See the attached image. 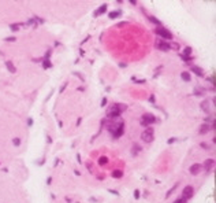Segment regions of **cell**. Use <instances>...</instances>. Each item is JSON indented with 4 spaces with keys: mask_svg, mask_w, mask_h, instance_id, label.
Wrapping results in <instances>:
<instances>
[{
    "mask_svg": "<svg viewBox=\"0 0 216 203\" xmlns=\"http://www.w3.org/2000/svg\"><path fill=\"white\" fill-rule=\"evenodd\" d=\"M205 93L204 88H194V95L196 96H202Z\"/></svg>",
    "mask_w": 216,
    "mask_h": 203,
    "instance_id": "20",
    "label": "cell"
},
{
    "mask_svg": "<svg viewBox=\"0 0 216 203\" xmlns=\"http://www.w3.org/2000/svg\"><path fill=\"white\" fill-rule=\"evenodd\" d=\"M127 110V104L123 103H114L111 104L110 108L107 110V117H111V118H118L123 111Z\"/></svg>",
    "mask_w": 216,
    "mask_h": 203,
    "instance_id": "1",
    "label": "cell"
},
{
    "mask_svg": "<svg viewBox=\"0 0 216 203\" xmlns=\"http://www.w3.org/2000/svg\"><path fill=\"white\" fill-rule=\"evenodd\" d=\"M208 81H211V82H212V85H213V87H215V76L209 77V78H208Z\"/></svg>",
    "mask_w": 216,
    "mask_h": 203,
    "instance_id": "30",
    "label": "cell"
},
{
    "mask_svg": "<svg viewBox=\"0 0 216 203\" xmlns=\"http://www.w3.org/2000/svg\"><path fill=\"white\" fill-rule=\"evenodd\" d=\"M107 163H108V158H107V156H100V158H98V165H100V166H104Z\"/></svg>",
    "mask_w": 216,
    "mask_h": 203,
    "instance_id": "21",
    "label": "cell"
},
{
    "mask_svg": "<svg viewBox=\"0 0 216 203\" xmlns=\"http://www.w3.org/2000/svg\"><path fill=\"white\" fill-rule=\"evenodd\" d=\"M200 107L202 111H205L207 114H209L211 113V107H209V100H202L200 103Z\"/></svg>",
    "mask_w": 216,
    "mask_h": 203,
    "instance_id": "9",
    "label": "cell"
},
{
    "mask_svg": "<svg viewBox=\"0 0 216 203\" xmlns=\"http://www.w3.org/2000/svg\"><path fill=\"white\" fill-rule=\"evenodd\" d=\"M190 70H192L194 74H197L198 77H204V72H202V69L197 67V66H192V67H190Z\"/></svg>",
    "mask_w": 216,
    "mask_h": 203,
    "instance_id": "14",
    "label": "cell"
},
{
    "mask_svg": "<svg viewBox=\"0 0 216 203\" xmlns=\"http://www.w3.org/2000/svg\"><path fill=\"white\" fill-rule=\"evenodd\" d=\"M6 67L8 69V72L10 73H15L16 72V67L14 66V63H12L11 60H7V62H6Z\"/></svg>",
    "mask_w": 216,
    "mask_h": 203,
    "instance_id": "16",
    "label": "cell"
},
{
    "mask_svg": "<svg viewBox=\"0 0 216 203\" xmlns=\"http://www.w3.org/2000/svg\"><path fill=\"white\" fill-rule=\"evenodd\" d=\"M122 10H115V11H112V12H110L108 14V16H110L111 19H115V18H118V16H120L122 15Z\"/></svg>",
    "mask_w": 216,
    "mask_h": 203,
    "instance_id": "15",
    "label": "cell"
},
{
    "mask_svg": "<svg viewBox=\"0 0 216 203\" xmlns=\"http://www.w3.org/2000/svg\"><path fill=\"white\" fill-rule=\"evenodd\" d=\"M112 177H114V179H122V177H123V171L119 170V169H116V170L112 171Z\"/></svg>",
    "mask_w": 216,
    "mask_h": 203,
    "instance_id": "18",
    "label": "cell"
},
{
    "mask_svg": "<svg viewBox=\"0 0 216 203\" xmlns=\"http://www.w3.org/2000/svg\"><path fill=\"white\" fill-rule=\"evenodd\" d=\"M106 104H107V99H106V98H103V99H101V107H104Z\"/></svg>",
    "mask_w": 216,
    "mask_h": 203,
    "instance_id": "33",
    "label": "cell"
},
{
    "mask_svg": "<svg viewBox=\"0 0 216 203\" xmlns=\"http://www.w3.org/2000/svg\"><path fill=\"white\" fill-rule=\"evenodd\" d=\"M43 67H44V69H51V67H52L51 60H49V59H44V62H43Z\"/></svg>",
    "mask_w": 216,
    "mask_h": 203,
    "instance_id": "22",
    "label": "cell"
},
{
    "mask_svg": "<svg viewBox=\"0 0 216 203\" xmlns=\"http://www.w3.org/2000/svg\"><path fill=\"white\" fill-rule=\"evenodd\" d=\"M134 198H135V199H140V191H138V189L134 191Z\"/></svg>",
    "mask_w": 216,
    "mask_h": 203,
    "instance_id": "27",
    "label": "cell"
},
{
    "mask_svg": "<svg viewBox=\"0 0 216 203\" xmlns=\"http://www.w3.org/2000/svg\"><path fill=\"white\" fill-rule=\"evenodd\" d=\"M209 131H211V126H209L207 122H204L200 126V129H198V133H200V135H207Z\"/></svg>",
    "mask_w": 216,
    "mask_h": 203,
    "instance_id": "11",
    "label": "cell"
},
{
    "mask_svg": "<svg viewBox=\"0 0 216 203\" xmlns=\"http://www.w3.org/2000/svg\"><path fill=\"white\" fill-rule=\"evenodd\" d=\"M141 146H140V144H137V143H134V146L133 147H131V155L133 156H137L138 154H140V152H141Z\"/></svg>",
    "mask_w": 216,
    "mask_h": 203,
    "instance_id": "12",
    "label": "cell"
},
{
    "mask_svg": "<svg viewBox=\"0 0 216 203\" xmlns=\"http://www.w3.org/2000/svg\"><path fill=\"white\" fill-rule=\"evenodd\" d=\"M148 18H149V21H150V22H152V24H155V25H156V26H160V25H161L160 19H157L156 16H153V15H149V16H148Z\"/></svg>",
    "mask_w": 216,
    "mask_h": 203,
    "instance_id": "19",
    "label": "cell"
},
{
    "mask_svg": "<svg viewBox=\"0 0 216 203\" xmlns=\"http://www.w3.org/2000/svg\"><path fill=\"white\" fill-rule=\"evenodd\" d=\"M123 132H125V122H122V121H120V122L116 125V128L114 129V132H112L111 135H112V137H114V139H119V137L123 135Z\"/></svg>",
    "mask_w": 216,
    "mask_h": 203,
    "instance_id": "5",
    "label": "cell"
},
{
    "mask_svg": "<svg viewBox=\"0 0 216 203\" xmlns=\"http://www.w3.org/2000/svg\"><path fill=\"white\" fill-rule=\"evenodd\" d=\"M177 187H178V184H175V185H174V187H173V188H171V189H170V191H168V192H167V195H165V196H167V198H168V196H170V195H171V194H173V192H174V191H175V189H177Z\"/></svg>",
    "mask_w": 216,
    "mask_h": 203,
    "instance_id": "25",
    "label": "cell"
},
{
    "mask_svg": "<svg viewBox=\"0 0 216 203\" xmlns=\"http://www.w3.org/2000/svg\"><path fill=\"white\" fill-rule=\"evenodd\" d=\"M193 194H194V188H193L192 185H187V187L183 188V192H182V196H181V198L183 200H186V202H187L189 199H192Z\"/></svg>",
    "mask_w": 216,
    "mask_h": 203,
    "instance_id": "6",
    "label": "cell"
},
{
    "mask_svg": "<svg viewBox=\"0 0 216 203\" xmlns=\"http://www.w3.org/2000/svg\"><path fill=\"white\" fill-rule=\"evenodd\" d=\"M19 28H21V26H19L18 24H12V25H10V29H11L12 32H16V30H19Z\"/></svg>",
    "mask_w": 216,
    "mask_h": 203,
    "instance_id": "23",
    "label": "cell"
},
{
    "mask_svg": "<svg viewBox=\"0 0 216 203\" xmlns=\"http://www.w3.org/2000/svg\"><path fill=\"white\" fill-rule=\"evenodd\" d=\"M28 125H29V126L33 125V120H31V118H29V120H28Z\"/></svg>",
    "mask_w": 216,
    "mask_h": 203,
    "instance_id": "38",
    "label": "cell"
},
{
    "mask_svg": "<svg viewBox=\"0 0 216 203\" xmlns=\"http://www.w3.org/2000/svg\"><path fill=\"white\" fill-rule=\"evenodd\" d=\"M155 33L156 34H159L160 37H163V39H165V40H171L173 39V33L170 32L168 29H165V28H161V26H159V28L155 29Z\"/></svg>",
    "mask_w": 216,
    "mask_h": 203,
    "instance_id": "3",
    "label": "cell"
},
{
    "mask_svg": "<svg viewBox=\"0 0 216 203\" xmlns=\"http://www.w3.org/2000/svg\"><path fill=\"white\" fill-rule=\"evenodd\" d=\"M156 48L157 49H160V51H170L171 49V44H168L167 41H163V40H160V41H156Z\"/></svg>",
    "mask_w": 216,
    "mask_h": 203,
    "instance_id": "7",
    "label": "cell"
},
{
    "mask_svg": "<svg viewBox=\"0 0 216 203\" xmlns=\"http://www.w3.org/2000/svg\"><path fill=\"white\" fill-rule=\"evenodd\" d=\"M141 139L145 141V143H152L155 139V131L152 129V128H146L145 131L142 132L141 135Z\"/></svg>",
    "mask_w": 216,
    "mask_h": 203,
    "instance_id": "2",
    "label": "cell"
},
{
    "mask_svg": "<svg viewBox=\"0 0 216 203\" xmlns=\"http://www.w3.org/2000/svg\"><path fill=\"white\" fill-rule=\"evenodd\" d=\"M157 118L155 115H152V114H149V113H146V114H144V115L141 117V125L142 126H148V125H150V123H155L157 122Z\"/></svg>",
    "mask_w": 216,
    "mask_h": 203,
    "instance_id": "4",
    "label": "cell"
},
{
    "mask_svg": "<svg viewBox=\"0 0 216 203\" xmlns=\"http://www.w3.org/2000/svg\"><path fill=\"white\" fill-rule=\"evenodd\" d=\"M177 140H178L177 137H171V139H170L168 141H167V143H168V144H173V143H175V141H177Z\"/></svg>",
    "mask_w": 216,
    "mask_h": 203,
    "instance_id": "28",
    "label": "cell"
},
{
    "mask_svg": "<svg viewBox=\"0 0 216 203\" xmlns=\"http://www.w3.org/2000/svg\"><path fill=\"white\" fill-rule=\"evenodd\" d=\"M107 8H108V6H107V4H103L101 7H98L97 10H96V12H94V16L103 15V14H104V12L107 11Z\"/></svg>",
    "mask_w": 216,
    "mask_h": 203,
    "instance_id": "13",
    "label": "cell"
},
{
    "mask_svg": "<svg viewBox=\"0 0 216 203\" xmlns=\"http://www.w3.org/2000/svg\"><path fill=\"white\" fill-rule=\"evenodd\" d=\"M66 87H67V82H64V84H63V85H62V88H60V91H59L60 93H62V92L64 91V89H66Z\"/></svg>",
    "mask_w": 216,
    "mask_h": 203,
    "instance_id": "31",
    "label": "cell"
},
{
    "mask_svg": "<svg viewBox=\"0 0 216 203\" xmlns=\"http://www.w3.org/2000/svg\"><path fill=\"white\" fill-rule=\"evenodd\" d=\"M131 81H133V82H137V84H144V82H145V80H137L135 77H133Z\"/></svg>",
    "mask_w": 216,
    "mask_h": 203,
    "instance_id": "26",
    "label": "cell"
},
{
    "mask_svg": "<svg viewBox=\"0 0 216 203\" xmlns=\"http://www.w3.org/2000/svg\"><path fill=\"white\" fill-rule=\"evenodd\" d=\"M49 55H51V49H48L47 54H45V56H44V58H45V59H49Z\"/></svg>",
    "mask_w": 216,
    "mask_h": 203,
    "instance_id": "32",
    "label": "cell"
},
{
    "mask_svg": "<svg viewBox=\"0 0 216 203\" xmlns=\"http://www.w3.org/2000/svg\"><path fill=\"white\" fill-rule=\"evenodd\" d=\"M108 192H110V194H114V195H119V192L118 191H114V189H108Z\"/></svg>",
    "mask_w": 216,
    "mask_h": 203,
    "instance_id": "35",
    "label": "cell"
},
{
    "mask_svg": "<svg viewBox=\"0 0 216 203\" xmlns=\"http://www.w3.org/2000/svg\"><path fill=\"white\" fill-rule=\"evenodd\" d=\"M149 102H150V103H155V95H150Z\"/></svg>",
    "mask_w": 216,
    "mask_h": 203,
    "instance_id": "37",
    "label": "cell"
},
{
    "mask_svg": "<svg viewBox=\"0 0 216 203\" xmlns=\"http://www.w3.org/2000/svg\"><path fill=\"white\" fill-rule=\"evenodd\" d=\"M201 166H204V169L207 171H211L213 169V166H215V159H211V158H209V159L205 161L204 165H201Z\"/></svg>",
    "mask_w": 216,
    "mask_h": 203,
    "instance_id": "8",
    "label": "cell"
},
{
    "mask_svg": "<svg viewBox=\"0 0 216 203\" xmlns=\"http://www.w3.org/2000/svg\"><path fill=\"white\" fill-rule=\"evenodd\" d=\"M174 203H186V200H183V199H182V198H179V199H178V200H175V202H174Z\"/></svg>",
    "mask_w": 216,
    "mask_h": 203,
    "instance_id": "36",
    "label": "cell"
},
{
    "mask_svg": "<svg viewBox=\"0 0 216 203\" xmlns=\"http://www.w3.org/2000/svg\"><path fill=\"white\" fill-rule=\"evenodd\" d=\"M200 146H201V147H202V148H205V150H209V148H211V147H209V146H208V144H207V143H201Z\"/></svg>",
    "mask_w": 216,
    "mask_h": 203,
    "instance_id": "29",
    "label": "cell"
},
{
    "mask_svg": "<svg viewBox=\"0 0 216 203\" xmlns=\"http://www.w3.org/2000/svg\"><path fill=\"white\" fill-rule=\"evenodd\" d=\"M12 144H14L15 147L21 146V139H19V137H14V139H12Z\"/></svg>",
    "mask_w": 216,
    "mask_h": 203,
    "instance_id": "24",
    "label": "cell"
},
{
    "mask_svg": "<svg viewBox=\"0 0 216 203\" xmlns=\"http://www.w3.org/2000/svg\"><path fill=\"white\" fill-rule=\"evenodd\" d=\"M181 78L183 81H186V82H189V81L192 80V76H190V73L189 72H182L181 73Z\"/></svg>",
    "mask_w": 216,
    "mask_h": 203,
    "instance_id": "17",
    "label": "cell"
},
{
    "mask_svg": "<svg viewBox=\"0 0 216 203\" xmlns=\"http://www.w3.org/2000/svg\"><path fill=\"white\" fill-rule=\"evenodd\" d=\"M201 169H202V166H201L200 163H194V165H192V166H190V169H189V170H190V173H192V174H198Z\"/></svg>",
    "mask_w": 216,
    "mask_h": 203,
    "instance_id": "10",
    "label": "cell"
},
{
    "mask_svg": "<svg viewBox=\"0 0 216 203\" xmlns=\"http://www.w3.org/2000/svg\"><path fill=\"white\" fill-rule=\"evenodd\" d=\"M4 40L6 41H15V37H6Z\"/></svg>",
    "mask_w": 216,
    "mask_h": 203,
    "instance_id": "34",
    "label": "cell"
}]
</instances>
